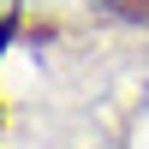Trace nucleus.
<instances>
[{"mask_svg": "<svg viewBox=\"0 0 149 149\" xmlns=\"http://www.w3.org/2000/svg\"><path fill=\"white\" fill-rule=\"evenodd\" d=\"M119 12H131V18H149V0H113Z\"/></svg>", "mask_w": 149, "mask_h": 149, "instance_id": "f257e3e1", "label": "nucleus"}]
</instances>
